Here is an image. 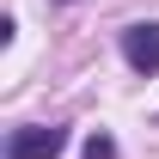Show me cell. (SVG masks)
<instances>
[{
    "instance_id": "6da1fadb",
    "label": "cell",
    "mask_w": 159,
    "mask_h": 159,
    "mask_svg": "<svg viewBox=\"0 0 159 159\" xmlns=\"http://www.w3.org/2000/svg\"><path fill=\"white\" fill-rule=\"evenodd\" d=\"M61 153H67V129H55V122L12 129V141H6V159H61Z\"/></svg>"
},
{
    "instance_id": "7a4b0ae2",
    "label": "cell",
    "mask_w": 159,
    "mask_h": 159,
    "mask_svg": "<svg viewBox=\"0 0 159 159\" xmlns=\"http://www.w3.org/2000/svg\"><path fill=\"white\" fill-rule=\"evenodd\" d=\"M122 61L135 67V74H159V25H129L122 31Z\"/></svg>"
},
{
    "instance_id": "3957f363",
    "label": "cell",
    "mask_w": 159,
    "mask_h": 159,
    "mask_svg": "<svg viewBox=\"0 0 159 159\" xmlns=\"http://www.w3.org/2000/svg\"><path fill=\"white\" fill-rule=\"evenodd\" d=\"M80 159H116V141H110V135H92V141H86V153H80Z\"/></svg>"
}]
</instances>
